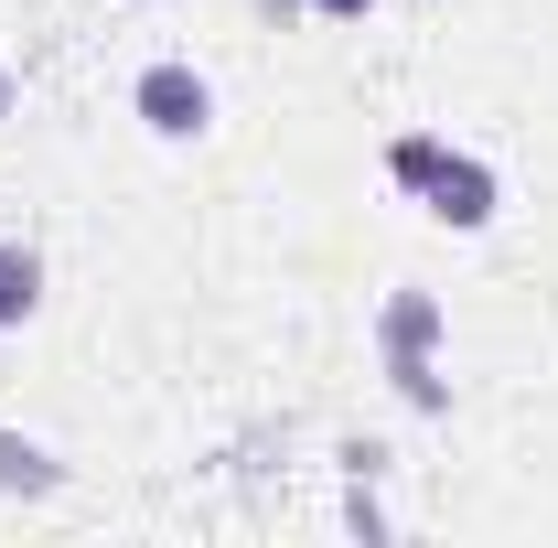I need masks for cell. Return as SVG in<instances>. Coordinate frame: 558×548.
Masks as SVG:
<instances>
[{"instance_id": "cell-3", "label": "cell", "mask_w": 558, "mask_h": 548, "mask_svg": "<svg viewBox=\"0 0 558 548\" xmlns=\"http://www.w3.org/2000/svg\"><path fill=\"white\" fill-rule=\"evenodd\" d=\"M429 334H440V301H429V290H398V301H387V355H398V377H409L418 409L440 398V377H429Z\"/></svg>"}, {"instance_id": "cell-6", "label": "cell", "mask_w": 558, "mask_h": 548, "mask_svg": "<svg viewBox=\"0 0 558 548\" xmlns=\"http://www.w3.org/2000/svg\"><path fill=\"white\" fill-rule=\"evenodd\" d=\"M312 11H323V22H365L376 0H312Z\"/></svg>"}, {"instance_id": "cell-7", "label": "cell", "mask_w": 558, "mask_h": 548, "mask_svg": "<svg viewBox=\"0 0 558 548\" xmlns=\"http://www.w3.org/2000/svg\"><path fill=\"white\" fill-rule=\"evenodd\" d=\"M0 119H11V65H0Z\"/></svg>"}, {"instance_id": "cell-4", "label": "cell", "mask_w": 558, "mask_h": 548, "mask_svg": "<svg viewBox=\"0 0 558 548\" xmlns=\"http://www.w3.org/2000/svg\"><path fill=\"white\" fill-rule=\"evenodd\" d=\"M33 301H44V259L33 248H0V323H33Z\"/></svg>"}, {"instance_id": "cell-2", "label": "cell", "mask_w": 558, "mask_h": 548, "mask_svg": "<svg viewBox=\"0 0 558 548\" xmlns=\"http://www.w3.org/2000/svg\"><path fill=\"white\" fill-rule=\"evenodd\" d=\"M418 194H429V215H440V226H494V162H473V151H440Z\"/></svg>"}, {"instance_id": "cell-1", "label": "cell", "mask_w": 558, "mask_h": 548, "mask_svg": "<svg viewBox=\"0 0 558 548\" xmlns=\"http://www.w3.org/2000/svg\"><path fill=\"white\" fill-rule=\"evenodd\" d=\"M130 108H140V130H150V140H205L215 130V86L183 65V55H172V65H140Z\"/></svg>"}, {"instance_id": "cell-5", "label": "cell", "mask_w": 558, "mask_h": 548, "mask_svg": "<svg viewBox=\"0 0 558 548\" xmlns=\"http://www.w3.org/2000/svg\"><path fill=\"white\" fill-rule=\"evenodd\" d=\"M0 484H22V495H44V484H54V463H44L33 441H11V430H0Z\"/></svg>"}]
</instances>
